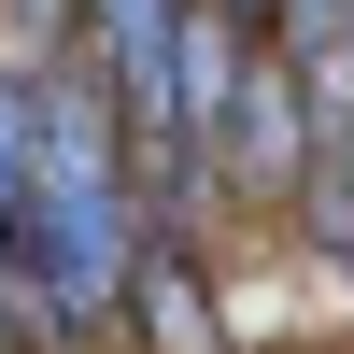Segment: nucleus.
<instances>
[{
    "mask_svg": "<svg viewBox=\"0 0 354 354\" xmlns=\"http://www.w3.org/2000/svg\"><path fill=\"white\" fill-rule=\"evenodd\" d=\"M71 28H85V0H15V43H28V57H57Z\"/></svg>",
    "mask_w": 354,
    "mask_h": 354,
    "instance_id": "3",
    "label": "nucleus"
},
{
    "mask_svg": "<svg viewBox=\"0 0 354 354\" xmlns=\"http://www.w3.org/2000/svg\"><path fill=\"white\" fill-rule=\"evenodd\" d=\"M270 43L312 71V57H340V43H354V0H270Z\"/></svg>",
    "mask_w": 354,
    "mask_h": 354,
    "instance_id": "2",
    "label": "nucleus"
},
{
    "mask_svg": "<svg viewBox=\"0 0 354 354\" xmlns=\"http://www.w3.org/2000/svg\"><path fill=\"white\" fill-rule=\"evenodd\" d=\"M198 156H213L241 198H270V213L312 185V85H298V57H283V43H241V71H227Z\"/></svg>",
    "mask_w": 354,
    "mask_h": 354,
    "instance_id": "1",
    "label": "nucleus"
}]
</instances>
